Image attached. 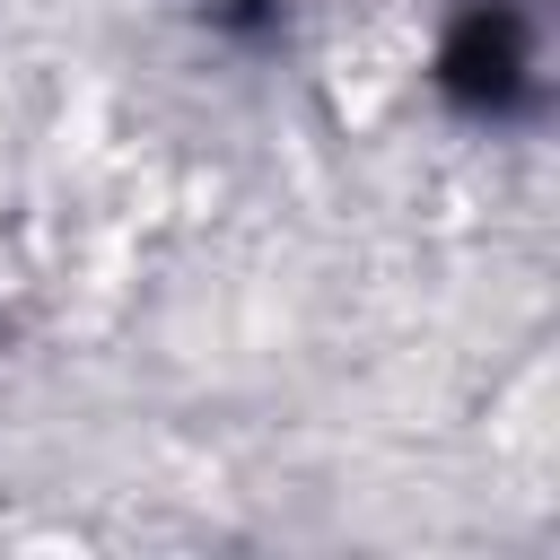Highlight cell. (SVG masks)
Masks as SVG:
<instances>
[{
	"mask_svg": "<svg viewBox=\"0 0 560 560\" xmlns=\"http://www.w3.org/2000/svg\"><path fill=\"white\" fill-rule=\"evenodd\" d=\"M534 9L525 0H455L446 35H438V96L472 122H516L542 105V70H534Z\"/></svg>",
	"mask_w": 560,
	"mask_h": 560,
	"instance_id": "1",
	"label": "cell"
},
{
	"mask_svg": "<svg viewBox=\"0 0 560 560\" xmlns=\"http://www.w3.org/2000/svg\"><path fill=\"white\" fill-rule=\"evenodd\" d=\"M228 18L236 26H271V0H228Z\"/></svg>",
	"mask_w": 560,
	"mask_h": 560,
	"instance_id": "2",
	"label": "cell"
}]
</instances>
